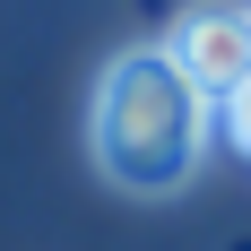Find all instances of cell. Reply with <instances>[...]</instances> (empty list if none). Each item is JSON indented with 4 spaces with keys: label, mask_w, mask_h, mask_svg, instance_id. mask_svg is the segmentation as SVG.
<instances>
[{
    "label": "cell",
    "mask_w": 251,
    "mask_h": 251,
    "mask_svg": "<svg viewBox=\"0 0 251 251\" xmlns=\"http://www.w3.org/2000/svg\"><path fill=\"white\" fill-rule=\"evenodd\" d=\"M87 148H96L104 182L130 200H174L208 156V96L165 61V52H122L96 87L87 113Z\"/></svg>",
    "instance_id": "6da1fadb"
},
{
    "label": "cell",
    "mask_w": 251,
    "mask_h": 251,
    "mask_svg": "<svg viewBox=\"0 0 251 251\" xmlns=\"http://www.w3.org/2000/svg\"><path fill=\"white\" fill-rule=\"evenodd\" d=\"M165 61H174L208 104H226L234 87L251 78V9H226V0H208V9H182L165 26Z\"/></svg>",
    "instance_id": "7a4b0ae2"
},
{
    "label": "cell",
    "mask_w": 251,
    "mask_h": 251,
    "mask_svg": "<svg viewBox=\"0 0 251 251\" xmlns=\"http://www.w3.org/2000/svg\"><path fill=\"white\" fill-rule=\"evenodd\" d=\"M226 139H234V148L251 156V78H243V87L226 96Z\"/></svg>",
    "instance_id": "3957f363"
}]
</instances>
